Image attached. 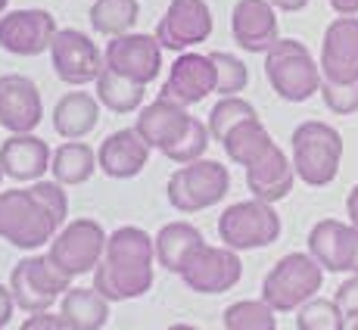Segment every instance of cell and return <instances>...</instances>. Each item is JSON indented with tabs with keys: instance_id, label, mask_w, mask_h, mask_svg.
I'll return each mask as SVG.
<instances>
[{
	"instance_id": "34",
	"label": "cell",
	"mask_w": 358,
	"mask_h": 330,
	"mask_svg": "<svg viewBox=\"0 0 358 330\" xmlns=\"http://www.w3.org/2000/svg\"><path fill=\"white\" fill-rule=\"evenodd\" d=\"M343 308L334 299H308L296 315V330H343Z\"/></svg>"
},
{
	"instance_id": "31",
	"label": "cell",
	"mask_w": 358,
	"mask_h": 330,
	"mask_svg": "<svg viewBox=\"0 0 358 330\" xmlns=\"http://www.w3.org/2000/svg\"><path fill=\"white\" fill-rule=\"evenodd\" d=\"M252 119H259V113H256L252 103H246L243 97H222L215 106H212L206 125H209L212 141L224 143V137H228L234 128H240L243 122H252Z\"/></svg>"
},
{
	"instance_id": "22",
	"label": "cell",
	"mask_w": 358,
	"mask_h": 330,
	"mask_svg": "<svg viewBox=\"0 0 358 330\" xmlns=\"http://www.w3.org/2000/svg\"><path fill=\"white\" fill-rule=\"evenodd\" d=\"M150 143L137 134V128H122V131L109 134L106 141L100 143L97 159H100V171L109 178H134L147 168L150 162Z\"/></svg>"
},
{
	"instance_id": "25",
	"label": "cell",
	"mask_w": 358,
	"mask_h": 330,
	"mask_svg": "<svg viewBox=\"0 0 358 330\" xmlns=\"http://www.w3.org/2000/svg\"><path fill=\"white\" fill-rule=\"evenodd\" d=\"M100 125V100L85 91H72L59 97L53 109V128L66 141H81Z\"/></svg>"
},
{
	"instance_id": "16",
	"label": "cell",
	"mask_w": 358,
	"mask_h": 330,
	"mask_svg": "<svg viewBox=\"0 0 358 330\" xmlns=\"http://www.w3.org/2000/svg\"><path fill=\"white\" fill-rule=\"evenodd\" d=\"M321 78L336 85L358 78V16H336L324 29Z\"/></svg>"
},
{
	"instance_id": "15",
	"label": "cell",
	"mask_w": 358,
	"mask_h": 330,
	"mask_svg": "<svg viewBox=\"0 0 358 330\" xmlns=\"http://www.w3.org/2000/svg\"><path fill=\"white\" fill-rule=\"evenodd\" d=\"M57 19L47 10H16L0 16V47L13 57H41L57 38Z\"/></svg>"
},
{
	"instance_id": "2",
	"label": "cell",
	"mask_w": 358,
	"mask_h": 330,
	"mask_svg": "<svg viewBox=\"0 0 358 330\" xmlns=\"http://www.w3.org/2000/svg\"><path fill=\"white\" fill-rule=\"evenodd\" d=\"M153 262L156 240L141 228H119L109 234L106 252H103L97 271H94V290L109 302H128L153 287Z\"/></svg>"
},
{
	"instance_id": "36",
	"label": "cell",
	"mask_w": 358,
	"mask_h": 330,
	"mask_svg": "<svg viewBox=\"0 0 358 330\" xmlns=\"http://www.w3.org/2000/svg\"><path fill=\"white\" fill-rule=\"evenodd\" d=\"M321 97L324 106L336 115H355L358 113V78L346 81V85H336V81L321 78Z\"/></svg>"
},
{
	"instance_id": "7",
	"label": "cell",
	"mask_w": 358,
	"mask_h": 330,
	"mask_svg": "<svg viewBox=\"0 0 358 330\" xmlns=\"http://www.w3.org/2000/svg\"><path fill=\"white\" fill-rule=\"evenodd\" d=\"M280 237V215L271 203L262 199H243L234 203L218 215V240L228 250H262L278 243Z\"/></svg>"
},
{
	"instance_id": "41",
	"label": "cell",
	"mask_w": 358,
	"mask_h": 330,
	"mask_svg": "<svg viewBox=\"0 0 358 330\" xmlns=\"http://www.w3.org/2000/svg\"><path fill=\"white\" fill-rule=\"evenodd\" d=\"M268 3H271L274 10H280V13H299V10H306L308 6V0H268Z\"/></svg>"
},
{
	"instance_id": "26",
	"label": "cell",
	"mask_w": 358,
	"mask_h": 330,
	"mask_svg": "<svg viewBox=\"0 0 358 330\" xmlns=\"http://www.w3.org/2000/svg\"><path fill=\"white\" fill-rule=\"evenodd\" d=\"M59 318L69 330H100L109 321V299L94 287H72L59 299Z\"/></svg>"
},
{
	"instance_id": "11",
	"label": "cell",
	"mask_w": 358,
	"mask_h": 330,
	"mask_svg": "<svg viewBox=\"0 0 358 330\" xmlns=\"http://www.w3.org/2000/svg\"><path fill=\"white\" fill-rule=\"evenodd\" d=\"M308 252L330 274H358V231L340 218H321L312 224Z\"/></svg>"
},
{
	"instance_id": "10",
	"label": "cell",
	"mask_w": 358,
	"mask_h": 330,
	"mask_svg": "<svg viewBox=\"0 0 358 330\" xmlns=\"http://www.w3.org/2000/svg\"><path fill=\"white\" fill-rule=\"evenodd\" d=\"M50 63H53L57 78L72 87L91 85V81L100 78L103 69H106V59H103L100 47L78 29L57 31V38H53V44H50Z\"/></svg>"
},
{
	"instance_id": "12",
	"label": "cell",
	"mask_w": 358,
	"mask_h": 330,
	"mask_svg": "<svg viewBox=\"0 0 358 330\" xmlns=\"http://www.w3.org/2000/svg\"><path fill=\"white\" fill-rule=\"evenodd\" d=\"M212 34V10L206 0H171L165 16L156 25V41L162 50H187Z\"/></svg>"
},
{
	"instance_id": "28",
	"label": "cell",
	"mask_w": 358,
	"mask_h": 330,
	"mask_svg": "<svg viewBox=\"0 0 358 330\" xmlns=\"http://www.w3.org/2000/svg\"><path fill=\"white\" fill-rule=\"evenodd\" d=\"M97 85V100L100 106L113 109V113L125 115V113H137V109L143 106V87L147 85H137V81L125 78V75L113 72V69H103L100 78L94 81Z\"/></svg>"
},
{
	"instance_id": "42",
	"label": "cell",
	"mask_w": 358,
	"mask_h": 330,
	"mask_svg": "<svg viewBox=\"0 0 358 330\" xmlns=\"http://www.w3.org/2000/svg\"><path fill=\"white\" fill-rule=\"evenodd\" d=\"M346 212H349V224L358 231V184L349 190V196H346Z\"/></svg>"
},
{
	"instance_id": "30",
	"label": "cell",
	"mask_w": 358,
	"mask_h": 330,
	"mask_svg": "<svg viewBox=\"0 0 358 330\" xmlns=\"http://www.w3.org/2000/svg\"><path fill=\"white\" fill-rule=\"evenodd\" d=\"M87 19L97 34L122 38V34H131V29L137 25L141 6H137V0H94Z\"/></svg>"
},
{
	"instance_id": "13",
	"label": "cell",
	"mask_w": 358,
	"mask_h": 330,
	"mask_svg": "<svg viewBox=\"0 0 358 330\" xmlns=\"http://www.w3.org/2000/svg\"><path fill=\"white\" fill-rule=\"evenodd\" d=\"M106 69L125 75V78L137 81V85H150L162 69V44L156 41V34H122L113 38L103 50Z\"/></svg>"
},
{
	"instance_id": "4",
	"label": "cell",
	"mask_w": 358,
	"mask_h": 330,
	"mask_svg": "<svg viewBox=\"0 0 358 330\" xmlns=\"http://www.w3.org/2000/svg\"><path fill=\"white\" fill-rule=\"evenodd\" d=\"M296 178L308 187H327L340 175L343 134L327 122H302L290 137Z\"/></svg>"
},
{
	"instance_id": "35",
	"label": "cell",
	"mask_w": 358,
	"mask_h": 330,
	"mask_svg": "<svg viewBox=\"0 0 358 330\" xmlns=\"http://www.w3.org/2000/svg\"><path fill=\"white\" fill-rule=\"evenodd\" d=\"M209 137H212L209 125H203V122L194 115V122L187 125V131L178 137L171 147H165L162 156H165V159H171V162H178V165H190V162L203 159L206 147H209Z\"/></svg>"
},
{
	"instance_id": "17",
	"label": "cell",
	"mask_w": 358,
	"mask_h": 330,
	"mask_svg": "<svg viewBox=\"0 0 358 330\" xmlns=\"http://www.w3.org/2000/svg\"><path fill=\"white\" fill-rule=\"evenodd\" d=\"M215 94V66L203 53H181L169 69V81L162 85L159 97L175 106H194Z\"/></svg>"
},
{
	"instance_id": "19",
	"label": "cell",
	"mask_w": 358,
	"mask_h": 330,
	"mask_svg": "<svg viewBox=\"0 0 358 330\" xmlns=\"http://www.w3.org/2000/svg\"><path fill=\"white\" fill-rule=\"evenodd\" d=\"M231 34L246 53H268L280 41L278 13L268 0H237L231 13Z\"/></svg>"
},
{
	"instance_id": "44",
	"label": "cell",
	"mask_w": 358,
	"mask_h": 330,
	"mask_svg": "<svg viewBox=\"0 0 358 330\" xmlns=\"http://www.w3.org/2000/svg\"><path fill=\"white\" fill-rule=\"evenodd\" d=\"M169 330H196V327H190V324H171Z\"/></svg>"
},
{
	"instance_id": "3",
	"label": "cell",
	"mask_w": 358,
	"mask_h": 330,
	"mask_svg": "<svg viewBox=\"0 0 358 330\" xmlns=\"http://www.w3.org/2000/svg\"><path fill=\"white\" fill-rule=\"evenodd\" d=\"M265 78L287 103H306L321 94V63H315L312 50L293 38H280L265 53Z\"/></svg>"
},
{
	"instance_id": "29",
	"label": "cell",
	"mask_w": 358,
	"mask_h": 330,
	"mask_svg": "<svg viewBox=\"0 0 358 330\" xmlns=\"http://www.w3.org/2000/svg\"><path fill=\"white\" fill-rule=\"evenodd\" d=\"M222 147H224V153H228L231 162L250 168L252 162L262 159V156L274 147V141H271V134H268V128L262 125L259 119H252V122H243L240 128H234V131L224 137Z\"/></svg>"
},
{
	"instance_id": "18",
	"label": "cell",
	"mask_w": 358,
	"mask_h": 330,
	"mask_svg": "<svg viewBox=\"0 0 358 330\" xmlns=\"http://www.w3.org/2000/svg\"><path fill=\"white\" fill-rule=\"evenodd\" d=\"M44 119L41 91L25 75H0V125L13 134H31Z\"/></svg>"
},
{
	"instance_id": "43",
	"label": "cell",
	"mask_w": 358,
	"mask_h": 330,
	"mask_svg": "<svg viewBox=\"0 0 358 330\" xmlns=\"http://www.w3.org/2000/svg\"><path fill=\"white\" fill-rule=\"evenodd\" d=\"M343 330H358V312H349L343 321Z\"/></svg>"
},
{
	"instance_id": "33",
	"label": "cell",
	"mask_w": 358,
	"mask_h": 330,
	"mask_svg": "<svg viewBox=\"0 0 358 330\" xmlns=\"http://www.w3.org/2000/svg\"><path fill=\"white\" fill-rule=\"evenodd\" d=\"M209 59H212V66H215V94H222V97H237L246 87V81H250V69L243 66V59L234 57V53H224V50L209 53Z\"/></svg>"
},
{
	"instance_id": "14",
	"label": "cell",
	"mask_w": 358,
	"mask_h": 330,
	"mask_svg": "<svg viewBox=\"0 0 358 330\" xmlns=\"http://www.w3.org/2000/svg\"><path fill=\"white\" fill-rule=\"evenodd\" d=\"M243 278V265H240L237 250H228V246H209L196 252L187 262V268L181 271V280L190 287L194 293H228L240 284Z\"/></svg>"
},
{
	"instance_id": "38",
	"label": "cell",
	"mask_w": 358,
	"mask_h": 330,
	"mask_svg": "<svg viewBox=\"0 0 358 330\" xmlns=\"http://www.w3.org/2000/svg\"><path fill=\"white\" fill-rule=\"evenodd\" d=\"M19 330H69V327L63 324V318H59V315L38 312V315H29Z\"/></svg>"
},
{
	"instance_id": "8",
	"label": "cell",
	"mask_w": 358,
	"mask_h": 330,
	"mask_svg": "<svg viewBox=\"0 0 358 330\" xmlns=\"http://www.w3.org/2000/svg\"><path fill=\"white\" fill-rule=\"evenodd\" d=\"M69 274L57 268L50 256H29L22 259L10 274V293L16 299V308L29 315L50 312L57 299H63L72 287H69Z\"/></svg>"
},
{
	"instance_id": "5",
	"label": "cell",
	"mask_w": 358,
	"mask_h": 330,
	"mask_svg": "<svg viewBox=\"0 0 358 330\" xmlns=\"http://www.w3.org/2000/svg\"><path fill=\"white\" fill-rule=\"evenodd\" d=\"M324 284V268L312 252H287L262 280V299L274 312H299L308 299L318 296Z\"/></svg>"
},
{
	"instance_id": "21",
	"label": "cell",
	"mask_w": 358,
	"mask_h": 330,
	"mask_svg": "<svg viewBox=\"0 0 358 330\" xmlns=\"http://www.w3.org/2000/svg\"><path fill=\"white\" fill-rule=\"evenodd\" d=\"M53 153L47 141L34 134H10L0 143V168L13 181H41L44 171H50Z\"/></svg>"
},
{
	"instance_id": "6",
	"label": "cell",
	"mask_w": 358,
	"mask_h": 330,
	"mask_svg": "<svg viewBox=\"0 0 358 330\" xmlns=\"http://www.w3.org/2000/svg\"><path fill=\"white\" fill-rule=\"evenodd\" d=\"M231 190V175L222 162L215 159H196L190 165H181L175 175L169 178V203L175 206L178 212H187V215H196L203 209H212L218 206Z\"/></svg>"
},
{
	"instance_id": "39",
	"label": "cell",
	"mask_w": 358,
	"mask_h": 330,
	"mask_svg": "<svg viewBox=\"0 0 358 330\" xmlns=\"http://www.w3.org/2000/svg\"><path fill=\"white\" fill-rule=\"evenodd\" d=\"M13 308H16V299H13L10 287H3V284H0V330H3L6 324H10V318H13Z\"/></svg>"
},
{
	"instance_id": "20",
	"label": "cell",
	"mask_w": 358,
	"mask_h": 330,
	"mask_svg": "<svg viewBox=\"0 0 358 330\" xmlns=\"http://www.w3.org/2000/svg\"><path fill=\"white\" fill-rule=\"evenodd\" d=\"M293 184H296L293 159L278 143L246 168V187H250L252 199H262V203H271V206L280 203L284 196H290Z\"/></svg>"
},
{
	"instance_id": "24",
	"label": "cell",
	"mask_w": 358,
	"mask_h": 330,
	"mask_svg": "<svg viewBox=\"0 0 358 330\" xmlns=\"http://www.w3.org/2000/svg\"><path fill=\"white\" fill-rule=\"evenodd\" d=\"M153 240H156V262L171 274H181L190 259L206 246L203 231L194 228V224H187V222L165 224Z\"/></svg>"
},
{
	"instance_id": "23",
	"label": "cell",
	"mask_w": 358,
	"mask_h": 330,
	"mask_svg": "<svg viewBox=\"0 0 358 330\" xmlns=\"http://www.w3.org/2000/svg\"><path fill=\"white\" fill-rule=\"evenodd\" d=\"M190 122H194V115H190L184 106H175V103L159 97V100L147 103V106L141 109L134 128L153 150H165L187 131Z\"/></svg>"
},
{
	"instance_id": "32",
	"label": "cell",
	"mask_w": 358,
	"mask_h": 330,
	"mask_svg": "<svg viewBox=\"0 0 358 330\" xmlns=\"http://www.w3.org/2000/svg\"><path fill=\"white\" fill-rule=\"evenodd\" d=\"M224 330H278V315L265 299H243L224 308Z\"/></svg>"
},
{
	"instance_id": "37",
	"label": "cell",
	"mask_w": 358,
	"mask_h": 330,
	"mask_svg": "<svg viewBox=\"0 0 358 330\" xmlns=\"http://www.w3.org/2000/svg\"><path fill=\"white\" fill-rule=\"evenodd\" d=\"M334 302L343 308V315L358 312V274H349V280H343L334 293Z\"/></svg>"
},
{
	"instance_id": "1",
	"label": "cell",
	"mask_w": 358,
	"mask_h": 330,
	"mask_svg": "<svg viewBox=\"0 0 358 330\" xmlns=\"http://www.w3.org/2000/svg\"><path fill=\"white\" fill-rule=\"evenodd\" d=\"M69 199L63 184L34 181L31 187L0 190V240L19 250L50 243L66 224Z\"/></svg>"
},
{
	"instance_id": "45",
	"label": "cell",
	"mask_w": 358,
	"mask_h": 330,
	"mask_svg": "<svg viewBox=\"0 0 358 330\" xmlns=\"http://www.w3.org/2000/svg\"><path fill=\"white\" fill-rule=\"evenodd\" d=\"M6 3H10V0H0V16H3V10H6Z\"/></svg>"
},
{
	"instance_id": "46",
	"label": "cell",
	"mask_w": 358,
	"mask_h": 330,
	"mask_svg": "<svg viewBox=\"0 0 358 330\" xmlns=\"http://www.w3.org/2000/svg\"><path fill=\"white\" fill-rule=\"evenodd\" d=\"M3 178H6V175H3V168H0V181H3Z\"/></svg>"
},
{
	"instance_id": "40",
	"label": "cell",
	"mask_w": 358,
	"mask_h": 330,
	"mask_svg": "<svg viewBox=\"0 0 358 330\" xmlns=\"http://www.w3.org/2000/svg\"><path fill=\"white\" fill-rule=\"evenodd\" d=\"M336 16H358V0H327Z\"/></svg>"
},
{
	"instance_id": "27",
	"label": "cell",
	"mask_w": 358,
	"mask_h": 330,
	"mask_svg": "<svg viewBox=\"0 0 358 330\" xmlns=\"http://www.w3.org/2000/svg\"><path fill=\"white\" fill-rule=\"evenodd\" d=\"M97 168H100L97 153L81 141H66L63 147L53 153V162H50L53 181L63 184V187H78V184L91 181Z\"/></svg>"
},
{
	"instance_id": "9",
	"label": "cell",
	"mask_w": 358,
	"mask_h": 330,
	"mask_svg": "<svg viewBox=\"0 0 358 330\" xmlns=\"http://www.w3.org/2000/svg\"><path fill=\"white\" fill-rule=\"evenodd\" d=\"M106 231L94 218H75L63 224V231L50 240V252L47 256L57 262V268L69 278H81V274L97 271L103 252H106Z\"/></svg>"
}]
</instances>
